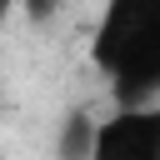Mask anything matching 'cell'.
Masks as SVG:
<instances>
[{"label":"cell","mask_w":160,"mask_h":160,"mask_svg":"<svg viewBox=\"0 0 160 160\" xmlns=\"http://www.w3.org/2000/svg\"><path fill=\"white\" fill-rule=\"evenodd\" d=\"M160 45V0H110L95 25V65L115 80L125 65H135L145 50Z\"/></svg>","instance_id":"obj_1"},{"label":"cell","mask_w":160,"mask_h":160,"mask_svg":"<svg viewBox=\"0 0 160 160\" xmlns=\"http://www.w3.org/2000/svg\"><path fill=\"white\" fill-rule=\"evenodd\" d=\"M90 160H160V105H140L100 120Z\"/></svg>","instance_id":"obj_2"},{"label":"cell","mask_w":160,"mask_h":160,"mask_svg":"<svg viewBox=\"0 0 160 160\" xmlns=\"http://www.w3.org/2000/svg\"><path fill=\"white\" fill-rule=\"evenodd\" d=\"M115 100H120V110L160 105V45L145 50L135 65H125V70L115 75Z\"/></svg>","instance_id":"obj_3"},{"label":"cell","mask_w":160,"mask_h":160,"mask_svg":"<svg viewBox=\"0 0 160 160\" xmlns=\"http://www.w3.org/2000/svg\"><path fill=\"white\" fill-rule=\"evenodd\" d=\"M95 150V120L90 115H65V130H60V160H90Z\"/></svg>","instance_id":"obj_4"},{"label":"cell","mask_w":160,"mask_h":160,"mask_svg":"<svg viewBox=\"0 0 160 160\" xmlns=\"http://www.w3.org/2000/svg\"><path fill=\"white\" fill-rule=\"evenodd\" d=\"M20 5H25V15H30V20H50L60 0H20Z\"/></svg>","instance_id":"obj_5"},{"label":"cell","mask_w":160,"mask_h":160,"mask_svg":"<svg viewBox=\"0 0 160 160\" xmlns=\"http://www.w3.org/2000/svg\"><path fill=\"white\" fill-rule=\"evenodd\" d=\"M5 15H10V0H0V20H5Z\"/></svg>","instance_id":"obj_6"}]
</instances>
